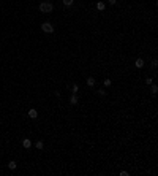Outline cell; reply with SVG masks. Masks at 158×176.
Wrapping results in <instances>:
<instances>
[{
    "label": "cell",
    "instance_id": "1",
    "mask_svg": "<svg viewBox=\"0 0 158 176\" xmlns=\"http://www.w3.org/2000/svg\"><path fill=\"white\" fill-rule=\"evenodd\" d=\"M52 10H54V6L51 2H43L41 5H40V11L41 13H51Z\"/></svg>",
    "mask_w": 158,
    "mask_h": 176
},
{
    "label": "cell",
    "instance_id": "2",
    "mask_svg": "<svg viewBox=\"0 0 158 176\" xmlns=\"http://www.w3.org/2000/svg\"><path fill=\"white\" fill-rule=\"evenodd\" d=\"M41 29H43V32H46V33H52V32H54L52 24H49V22H43V24H41Z\"/></svg>",
    "mask_w": 158,
    "mask_h": 176
},
{
    "label": "cell",
    "instance_id": "3",
    "mask_svg": "<svg viewBox=\"0 0 158 176\" xmlns=\"http://www.w3.org/2000/svg\"><path fill=\"white\" fill-rule=\"evenodd\" d=\"M22 146H24L25 149H29V148L32 146V141H30L29 138H24V140H22Z\"/></svg>",
    "mask_w": 158,
    "mask_h": 176
},
{
    "label": "cell",
    "instance_id": "4",
    "mask_svg": "<svg viewBox=\"0 0 158 176\" xmlns=\"http://www.w3.org/2000/svg\"><path fill=\"white\" fill-rule=\"evenodd\" d=\"M134 65H136V68H142V67H144V60H142V59H136Z\"/></svg>",
    "mask_w": 158,
    "mask_h": 176
},
{
    "label": "cell",
    "instance_id": "5",
    "mask_svg": "<svg viewBox=\"0 0 158 176\" xmlns=\"http://www.w3.org/2000/svg\"><path fill=\"white\" fill-rule=\"evenodd\" d=\"M29 117H32V119H37V117H38L37 110H30V111H29Z\"/></svg>",
    "mask_w": 158,
    "mask_h": 176
},
{
    "label": "cell",
    "instance_id": "6",
    "mask_svg": "<svg viewBox=\"0 0 158 176\" xmlns=\"http://www.w3.org/2000/svg\"><path fill=\"white\" fill-rule=\"evenodd\" d=\"M78 97H76V94H73V95H71V98H70V103H71V105H76V103H78Z\"/></svg>",
    "mask_w": 158,
    "mask_h": 176
},
{
    "label": "cell",
    "instance_id": "7",
    "mask_svg": "<svg viewBox=\"0 0 158 176\" xmlns=\"http://www.w3.org/2000/svg\"><path fill=\"white\" fill-rule=\"evenodd\" d=\"M16 167H17V163H16L14 160H10V163H8V168H10V170H14Z\"/></svg>",
    "mask_w": 158,
    "mask_h": 176
},
{
    "label": "cell",
    "instance_id": "8",
    "mask_svg": "<svg viewBox=\"0 0 158 176\" xmlns=\"http://www.w3.org/2000/svg\"><path fill=\"white\" fill-rule=\"evenodd\" d=\"M87 84H89L90 87H92V86H95V78H93V76H90L89 79H87Z\"/></svg>",
    "mask_w": 158,
    "mask_h": 176
},
{
    "label": "cell",
    "instance_id": "9",
    "mask_svg": "<svg viewBox=\"0 0 158 176\" xmlns=\"http://www.w3.org/2000/svg\"><path fill=\"white\" fill-rule=\"evenodd\" d=\"M96 10L103 11V10H104V3H103V2H98V3H96Z\"/></svg>",
    "mask_w": 158,
    "mask_h": 176
},
{
    "label": "cell",
    "instance_id": "10",
    "mask_svg": "<svg viewBox=\"0 0 158 176\" xmlns=\"http://www.w3.org/2000/svg\"><path fill=\"white\" fill-rule=\"evenodd\" d=\"M35 146H37V149H43V148H44V143H43V141H37Z\"/></svg>",
    "mask_w": 158,
    "mask_h": 176
},
{
    "label": "cell",
    "instance_id": "11",
    "mask_svg": "<svg viewBox=\"0 0 158 176\" xmlns=\"http://www.w3.org/2000/svg\"><path fill=\"white\" fill-rule=\"evenodd\" d=\"M150 91H152V94H157V91H158V87L155 84H150Z\"/></svg>",
    "mask_w": 158,
    "mask_h": 176
},
{
    "label": "cell",
    "instance_id": "12",
    "mask_svg": "<svg viewBox=\"0 0 158 176\" xmlns=\"http://www.w3.org/2000/svg\"><path fill=\"white\" fill-rule=\"evenodd\" d=\"M63 5H65V6H70V5H73V0H63Z\"/></svg>",
    "mask_w": 158,
    "mask_h": 176
},
{
    "label": "cell",
    "instance_id": "13",
    "mask_svg": "<svg viewBox=\"0 0 158 176\" xmlns=\"http://www.w3.org/2000/svg\"><path fill=\"white\" fill-rule=\"evenodd\" d=\"M78 84H73V87H71V91H73V94H76V92H78Z\"/></svg>",
    "mask_w": 158,
    "mask_h": 176
},
{
    "label": "cell",
    "instance_id": "14",
    "mask_svg": "<svg viewBox=\"0 0 158 176\" xmlns=\"http://www.w3.org/2000/svg\"><path fill=\"white\" fill-rule=\"evenodd\" d=\"M157 65H158V60H157V59H153V60H152V67H153V68H157Z\"/></svg>",
    "mask_w": 158,
    "mask_h": 176
},
{
    "label": "cell",
    "instance_id": "15",
    "mask_svg": "<svg viewBox=\"0 0 158 176\" xmlns=\"http://www.w3.org/2000/svg\"><path fill=\"white\" fill-rule=\"evenodd\" d=\"M104 86H111V79L108 78V79H104Z\"/></svg>",
    "mask_w": 158,
    "mask_h": 176
},
{
    "label": "cell",
    "instance_id": "16",
    "mask_svg": "<svg viewBox=\"0 0 158 176\" xmlns=\"http://www.w3.org/2000/svg\"><path fill=\"white\" fill-rule=\"evenodd\" d=\"M146 83H147V84H152V78H146Z\"/></svg>",
    "mask_w": 158,
    "mask_h": 176
},
{
    "label": "cell",
    "instance_id": "17",
    "mask_svg": "<svg viewBox=\"0 0 158 176\" xmlns=\"http://www.w3.org/2000/svg\"><path fill=\"white\" fill-rule=\"evenodd\" d=\"M98 94H100V95H106V92L103 91V89H100V91H98Z\"/></svg>",
    "mask_w": 158,
    "mask_h": 176
},
{
    "label": "cell",
    "instance_id": "18",
    "mask_svg": "<svg viewBox=\"0 0 158 176\" xmlns=\"http://www.w3.org/2000/svg\"><path fill=\"white\" fill-rule=\"evenodd\" d=\"M116 2H117V0H109V3H111V5H114Z\"/></svg>",
    "mask_w": 158,
    "mask_h": 176
}]
</instances>
